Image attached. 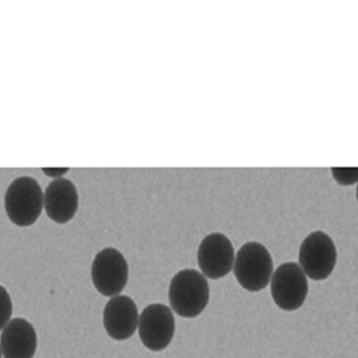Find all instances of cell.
<instances>
[{"label": "cell", "mask_w": 358, "mask_h": 358, "mask_svg": "<svg viewBox=\"0 0 358 358\" xmlns=\"http://www.w3.org/2000/svg\"><path fill=\"white\" fill-rule=\"evenodd\" d=\"M168 298L171 308L178 315L195 318L206 310L210 302L208 282L196 270H181L171 280Z\"/></svg>", "instance_id": "6da1fadb"}, {"label": "cell", "mask_w": 358, "mask_h": 358, "mask_svg": "<svg viewBox=\"0 0 358 358\" xmlns=\"http://www.w3.org/2000/svg\"><path fill=\"white\" fill-rule=\"evenodd\" d=\"M4 210L17 227H30L36 223L43 210V191L30 176L14 180L4 195Z\"/></svg>", "instance_id": "7a4b0ae2"}, {"label": "cell", "mask_w": 358, "mask_h": 358, "mask_svg": "<svg viewBox=\"0 0 358 358\" xmlns=\"http://www.w3.org/2000/svg\"><path fill=\"white\" fill-rule=\"evenodd\" d=\"M232 270L245 290L257 293L268 286L274 263L270 251L264 245L258 242H247L236 252Z\"/></svg>", "instance_id": "3957f363"}, {"label": "cell", "mask_w": 358, "mask_h": 358, "mask_svg": "<svg viewBox=\"0 0 358 358\" xmlns=\"http://www.w3.org/2000/svg\"><path fill=\"white\" fill-rule=\"evenodd\" d=\"M337 263V248L333 239L322 231H314L299 247V267L313 280H325Z\"/></svg>", "instance_id": "277c9868"}, {"label": "cell", "mask_w": 358, "mask_h": 358, "mask_svg": "<svg viewBox=\"0 0 358 358\" xmlns=\"http://www.w3.org/2000/svg\"><path fill=\"white\" fill-rule=\"evenodd\" d=\"M128 279V262L117 248L106 247L98 252L92 263V280L98 293L110 298L120 295Z\"/></svg>", "instance_id": "5b68a950"}, {"label": "cell", "mask_w": 358, "mask_h": 358, "mask_svg": "<svg viewBox=\"0 0 358 358\" xmlns=\"http://www.w3.org/2000/svg\"><path fill=\"white\" fill-rule=\"evenodd\" d=\"M271 296L279 309L294 311L302 308L309 294L308 277L298 263L280 264L271 277Z\"/></svg>", "instance_id": "8992f818"}, {"label": "cell", "mask_w": 358, "mask_h": 358, "mask_svg": "<svg viewBox=\"0 0 358 358\" xmlns=\"http://www.w3.org/2000/svg\"><path fill=\"white\" fill-rule=\"evenodd\" d=\"M140 340L152 352H162L169 346L175 336V318L172 310L162 303L147 306L138 318Z\"/></svg>", "instance_id": "52a82bcc"}, {"label": "cell", "mask_w": 358, "mask_h": 358, "mask_svg": "<svg viewBox=\"0 0 358 358\" xmlns=\"http://www.w3.org/2000/svg\"><path fill=\"white\" fill-rule=\"evenodd\" d=\"M235 251L226 235L213 232L207 235L197 250V263L203 275L210 279H222L234 267Z\"/></svg>", "instance_id": "ba28073f"}, {"label": "cell", "mask_w": 358, "mask_h": 358, "mask_svg": "<svg viewBox=\"0 0 358 358\" xmlns=\"http://www.w3.org/2000/svg\"><path fill=\"white\" fill-rule=\"evenodd\" d=\"M138 309L127 295H115L103 310V327L115 341L131 338L138 327Z\"/></svg>", "instance_id": "9c48e42d"}, {"label": "cell", "mask_w": 358, "mask_h": 358, "mask_svg": "<svg viewBox=\"0 0 358 358\" xmlns=\"http://www.w3.org/2000/svg\"><path fill=\"white\" fill-rule=\"evenodd\" d=\"M78 191L71 180L58 178L43 194V207L50 219L58 224L69 223L78 211Z\"/></svg>", "instance_id": "30bf717a"}, {"label": "cell", "mask_w": 358, "mask_h": 358, "mask_svg": "<svg viewBox=\"0 0 358 358\" xmlns=\"http://www.w3.org/2000/svg\"><path fill=\"white\" fill-rule=\"evenodd\" d=\"M38 348L34 326L24 318L11 320L1 331L0 349L4 358H33Z\"/></svg>", "instance_id": "8fae6325"}, {"label": "cell", "mask_w": 358, "mask_h": 358, "mask_svg": "<svg viewBox=\"0 0 358 358\" xmlns=\"http://www.w3.org/2000/svg\"><path fill=\"white\" fill-rule=\"evenodd\" d=\"M13 315V301L6 287L0 285V330L11 321Z\"/></svg>", "instance_id": "7c38bea8"}, {"label": "cell", "mask_w": 358, "mask_h": 358, "mask_svg": "<svg viewBox=\"0 0 358 358\" xmlns=\"http://www.w3.org/2000/svg\"><path fill=\"white\" fill-rule=\"evenodd\" d=\"M333 176L341 185H353L356 184L358 178L357 168H331Z\"/></svg>", "instance_id": "4fadbf2b"}, {"label": "cell", "mask_w": 358, "mask_h": 358, "mask_svg": "<svg viewBox=\"0 0 358 358\" xmlns=\"http://www.w3.org/2000/svg\"><path fill=\"white\" fill-rule=\"evenodd\" d=\"M69 169L67 168H61V169H43V172L48 175V176H54V178H57L58 179V176H62V175H65L66 172H67Z\"/></svg>", "instance_id": "5bb4252c"}, {"label": "cell", "mask_w": 358, "mask_h": 358, "mask_svg": "<svg viewBox=\"0 0 358 358\" xmlns=\"http://www.w3.org/2000/svg\"><path fill=\"white\" fill-rule=\"evenodd\" d=\"M3 357V356H1V349H0V358Z\"/></svg>", "instance_id": "9a60e30c"}]
</instances>
